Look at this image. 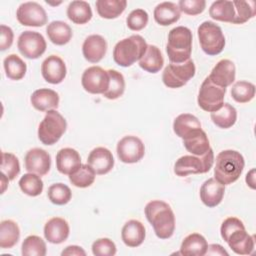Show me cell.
<instances>
[{
  "label": "cell",
  "mask_w": 256,
  "mask_h": 256,
  "mask_svg": "<svg viewBox=\"0 0 256 256\" xmlns=\"http://www.w3.org/2000/svg\"><path fill=\"white\" fill-rule=\"evenodd\" d=\"M221 237L238 255H250L254 250V236L246 232L243 222L236 217L225 219L220 228Z\"/></svg>",
  "instance_id": "1"
},
{
  "label": "cell",
  "mask_w": 256,
  "mask_h": 256,
  "mask_svg": "<svg viewBox=\"0 0 256 256\" xmlns=\"http://www.w3.org/2000/svg\"><path fill=\"white\" fill-rule=\"evenodd\" d=\"M145 215L160 239L170 238L175 230V215L164 201L152 200L145 206Z\"/></svg>",
  "instance_id": "2"
},
{
  "label": "cell",
  "mask_w": 256,
  "mask_h": 256,
  "mask_svg": "<svg viewBox=\"0 0 256 256\" xmlns=\"http://www.w3.org/2000/svg\"><path fill=\"white\" fill-rule=\"evenodd\" d=\"M245 166L243 156L235 150H223L217 156L214 167V178L223 185L234 183Z\"/></svg>",
  "instance_id": "3"
},
{
  "label": "cell",
  "mask_w": 256,
  "mask_h": 256,
  "mask_svg": "<svg viewBox=\"0 0 256 256\" xmlns=\"http://www.w3.org/2000/svg\"><path fill=\"white\" fill-rule=\"evenodd\" d=\"M192 32L185 26L170 30L166 52L171 63H183L190 59L192 52Z\"/></svg>",
  "instance_id": "4"
},
{
  "label": "cell",
  "mask_w": 256,
  "mask_h": 256,
  "mask_svg": "<svg viewBox=\"0 0 256 256\" xmlns=\"http://www.w3.org/2000/svg\"><path fill=\"white\" fill-rule=\"evenodd\" d=\"M147 43L140 35H131L122 39L113 49V59L122 67H129L139 61L147 49Z\"/></svg>",
  "instance_id": "5"
},
{
  "label": "cell",
  "mask_w": 256,
  "mask_h": 256,
  "mask_svg": "<svg viewBox=\"0 0 256 256\" xmlns=\"http://www.w3.org/2000/svg\"><path fill=\"white\" fill-rule=\"evenodd\" d=\"M67 128L65 118L56 110H49L38 127V138L44 145H53L62 137Z\"/></svg>",
  "instance_id": "6"
},
{
  "label": "cell",
  "mask_w": 256,
  "mask_h": 256,
  "mask_svg": "<svg viewBox=\"0 0 256 256\" xmlns=\"http://www.w3.org/2000/svg\"><path fill=\"white\" fill-rule=\"evenodd\" d=\"M200 46L210 56L220 54L225 47V37L220 26L212 21H204L197 30Z\"/></svg>",
  "instance_id": "7"
},
{
  "label": "cell",
  "mask_w": 256,
  "mask_h": 256,
  "mask_svg": "<svg viewBox=\"0 0 256 256\" xmlns=\"http://www.w3.org/2000/svg\"><path fill=\"white\" fill-rule=\"evenodd\" d=\"M214 164V153L210 148L201 156L184 155L174 165V173L177 176L185 177L190 174H203L208 172Z\"/></svg>",
  "instance_id": "8"
},
{
  "label": "cell",
  "mask_w": 256,
  "mask_h": 256,
  "mask_svg": "<svg viewBox=\"0 0 256 256\" xmlns=\"http://www.w3.org/2000/svg\"><path fill=\"white\" fill-rule=\"evenodd\" d=\"M196 72L195 64L192 59L183 63L168 64L162 73V81L168 88H180L184 86Z\"/></svg>",
  "instance_id": "9"
},
{
  "label": "cell",
  "mask_w": 256,
  "mask_h": 256,
  "mask_svg": "<svg viewBox=\"0 0 256 256\" xmlns=\"http://www.w3.org/2000/svg\"><path fill=\"white\" fill-rule=\"evenodd\" d=\"M225 94L226 88L215 85L208 77H206L199 89L197 98L198 105L206 112L211 113L217 111L224 104Z\"/></svg>",
  "instance_id": "10"
},
{
  "label": "cell",
  "mask_w": 256,
  "mask_h": 256,
  "mask_svg": "<svg viewBox=\"0 0 256 256\" xmlns=\"http://www.w3.org/2000/svg\"><path fill=\"white\" fill-rule=\"evenodd\" d=\"M19 52L28 59H37L46 51V41L42 34L35 31H24L17 41Z\"/></svg>",
  "instance_id": "11"
},
{
  "label": "cell",
  "mask_w": 256,
  "mask_h": 256,
  "mask_svg": "<svg viewBox=\"0 0 256 256\" xmlns=\"http://www.w3.org/2000/svg\"><path fill=\"white\" fill-rule=\"evenodd\" d=\"M117 156L123 163L132 164L140 161L145 154V146L140 138L128 135L124 136L117 144Z\"/></svg>",
  "instance_id": "12"
},
{
  "label": "cell",
  "mask_w": 256,
  "mask_h": 256,
  "mask_svg": "<svg viewBox=\"0 0 256 256\" xmlns=\"http://www.w3.org/2000/svg\"><path fill=\"white\" fill-rule=\"evenodd\" d=\"M81 84L88 93L103 94L109 87V74L99 66H91L83 72Z\"/></svg>",
  "instance_id": "13"
},
{
  "label": "cell",
  "mask_w": 256,
  "mask_h": 256,
  "mask_svg": "<svg viewBox=\"0 0 256 256\" xmlns=\"http://www.w3.org/2000/svg\"><path fill=\"white\" fill-rule=\"evenodd\" d=\"M18 22L23 26L41 27L47 24L48 17L45 9L37 2H24L16 12Z\"/></svg>",
  "instance_id": "14"
},
{
  "label": "cell",
  "mask_w": 256,
  "mask_h": 256,
  "mask_svg": "<svg viewBox=\"0 0 256 256\" xmlns=\"http://www.w3.org/2000/svg\"><path fill=\"white\" fill-rule=\"evenodd\" d=\"M25 169L30 173L39 176L46 175L51 167V157L49 153L41 148L30 149L24 158Z\"/></svg>",
  "instance_id": "15"
},
{
  "label": "cell",
  "mask_w": 256,
  "mask_h": 256,
  "mask_svg": "<svg viewBox=\"0 0 256 256\" xmlns=\"http://www.w3.org/2000/svg\"><path fill=\"white\" fill-rule=\"evenodd\" d=\"M67 69L64 61L56 55L48 56L41 65V74L44 80L51 84H59L66 77Z\"/></svg>",
  "instance_id": "16"
},
{
  "label": "cell",
  "mask_w": 256,
  "mask_h": 256,
  "mask_svg": "<svg viewBox=\"0 0 256 256\" xmlns=\"http://www.w3.org/2000/svg\"><path fill=\"white\" fill-rule=\"evenodd\" d=\"M235 76L236 68L234 63L229 59H222L213 67L208 78L215 85L227 88L234 82Z\"/></svg>",
  "instance_id": "17"
},
{
  "label": "cell",
  "mask_w": 256,
  "mask_h": 256,
  "mask_svg": "<svg viewBox=\"0 0 256 256\" xmlns=\"http://www.w3.org/2000/svg\"><path fill=\"white\" fill-rule=\"evenodd\" d=\"M87 164L95 171L96 174H107L114 166L112 152L105 147H96L89 153Z\"/></svg>",
  "instance_id": "18"
},
{
  "label": "cell",
  "mask_w": 256,
  "mask_h": 256,
  "mask_svg": "<svg viewBox=\"0 0 256 256\" xmlns=\"http://www.w3.org/2000/svg\"><path fill=\"white\" fill-rule=\"evenodd\" d=\"M107 51L106 40L98 34L88 36L82 45V53L84 58L91 63H98L103 59Z\"/></svg>",
  "instance_id": "19"
},
{
  "label": "cell",
  "mask_w": 256,
  "mask_h": 256,
  "mask_svg": "<svg viewBox=\"0 0 256 256\" xmlns=\"http://www.w3.org/2000/svg\"><path fill=\"white\" fill-rule=\"evenodd\" d=\"M224 193L225 185L218 182L215 178H209L200 188V199L204 205L213 208L221 203Z\"/></svg>",
  "instance_id": "20"
},
{
  "label": "cell",
  "mask_w": 256,
  "mask_h": 256,
  "mask_svg": "<svg viewBox=\"0 0 256 256\" xmlns=\"http://www.w3.org/2000/svg\"><path fill=\"white\" fill-rule=\"evenodd\" d=\"M70 228L68 222L60 217H53L44 226V236L52 244H60L67 240Z\"/></svg>",
  "instance_id": "21"
},
{
  "label": "cell",
  "mask_w": 256,
  "mask_h": 256,
  "mask_svg": "<svg viewBox=\"0 0 256 256\" xmlns=\"http://www.w3.org/2000/svg\"><path fill=\"white\" fill-rule=\"evenodd\" d=\"M81 166L79 153L72 148H62L56 154V168L64 175H71Z\"/></svg>",
  "instance_id": "22"
},
{
  "label": "cell",
  "mask_w": 256,
  "mask_h": 256,
  "mask_svg": "<svg viewBox=\"0 0 256 256\" xmlns=\"http://www.w3.org/2000/svg\"><path fill=\"white\" fill-rule=\"evenodd\" d=\"M32 106L38 111H49L56 109L59 105V95L56 91L48 88L35 90L30 98Z\"/></svg>",
  "instance_id": "23"
},
{
  "label": "cell",
  "mask_w": 256,
  "mask_h": 256,
  "mask_svg": "<svg viewBox=\"0 0 256 256\" xmlns=\"http://www.w3.org/2000/svg\"><path fill=\"white\" fill-rule=\"evenodd\" d=\"M145 227L138 220H129L126 222L121 231V238L124 244L134 248L140 246L145 239Z\"/></svg>",
  "instance_id": "24"
},
{
  "label": "cell",
  "mask_w": 256,
  "mask_h": 256,
  "mask_svg": "<svg viewBox=\"0 0 256 256\" xmlns=\"http://www.w3.org/2000/svg\"><path fill=\"white\" fill-rule=\"evenodd\" d=\"M154 19L162 26H169L176 23L181 16V11L176 3L161 2L154 9Z\"/></svg>",
  "instance_id": "25"
},
{
  "label": "cell",
  "mask_w": 256,
  "mask_h": 256,
  "mask_svg": "<svg viewBox=\"0 0 256 256\" xmlns=\"http://www.w3.org/2000/svg\"><path fill=\"white\" fill-rule=\"evenodd\" d=\"M185 149L192 155L201 156L210 149V143L205 131L198 129L183 139Z\"/></svg>",
  "instance_id": "26"
},
{
  "label": "cell",
  "mask_w": 256,
  "mask_h": 256,
  "mask_svg": "<svg viewBox=\"0 0 256 256\" xmlns=\"http://www.w3.org/2000/svg\"><path fill=\"white\" fill-rule=\"evenodd\" d=\"M208 243L199 233L189 234L184 238L180 247V254L184 256H203L206 254Z\"/></svg>",
  "instance_id": "27"
},
{
  "label": "cell",
  "mask_w": 256,
  "mask_h": 256,
  "mask_svg": "<svg viewBox=\"0 0 256 256\" xmlns=\"http://www.w3.org/2000/svg\"><path fill=\"white\" fill-rule=\"evenodd\" d=\"M201 129V123L199 119L189 113H183L178 115L173 122L174 133L184 139L188 135L192 134L194 131Z\"/></svg>",
  "instance_id": "28"
},
{
  "label": "cell",
  "mask_w": 256,
  "mask_h": 256,
  "mask_svg": "<svg viewBox=\"0 0 256 256\" xmlns=\"http://www.w3.org/2000/svg\"><path fill=\"white\" fill-rule=\"evenodd\" d=\"M164 64V58L160 49L155 45H147L146 52L139 60V66L149 73H157Z\"/></svg>",
  "instance_id": "29"
},
{
  "label": "cell",
  "mask_w": 256,
  "mask_h": 256,
  "mask_svg": "<svg viewBox=\"0 0 256 256\" xmlns=\"http://www.w3.org/2000/svg\"><path fill=\"white\" fill-rule=\"evenodd\" d=\"M46 33L49 40L55 45H65L72 38L71 27L63 21H52L46 28Z\"/></svg>",
  "instance_id": "30"
},
{
  "label": "cell",
  "mask_w": 256,
  "mask_h": 256,
  "mask_svg": "<svg viewBox=\"0 0 256 256\" xmlns=\"http://www.w3.org/2000/svg\"><path fill=\"white\" fill-rule=\"evenodd\" d=\"M67 17L75 24H86L92 18V9L88 2L75 0L67 7Z\"/></svg>",
  "instance_id": "31"
},
{
  "label": "cell",
  "mask_w": 256,
  "mask_h": 256,
  "mask_svg": "<svg viewBox=\"0 0 256 256\" xmlns=\"http://www.w3.org/2000/svg\"><path fill=\"white\" fill-rule=\"evenodd\" d=\"M20 229L16 222L4 220L0 224V247L10 249L19 241Z\"/></svg>",
  "instance_id": "32"
},
{
  "label": "cell",
  "mask_w": 256,
  "mask_h": 256,
  "mask_svg": "<svg viewBox=\"0 0 256 256\" xmlns=\"http://www.w3.org/2000/svg\"><path fill=\"white\" fill-rule=\"evenodd\" d=\"M96 10L100 17L105 19H114L120 16L126 6V0H97Z\"/></svg>",
  "instance_id": "33"
},
{
  "label": "cell",
  "mask_w": 256,
  "mask_h": 256,
  "mask_svg": "<svg viewBox=\"0 0 256 256\" xmlns=\"http://www.w3.org/2000/svg\"><path fill=\"white\" fill-rule=\"evenodd\" d=\"M212 122L222 129H228L232 127L237 120V111L229 103H224L220 109L211 112L210 114Z\"/></svg>",
  "instance_id": "34"
},
{
  "label": "cell",
  "mask_w": 256,
  "mask_h": 256,
  "mask_svg": "<svg viewBox=\"0 0 256 256\" xmlns=\"http://www.w3.org/2000/svg\"><path fill=\"white\" fill-rule=\"evenodd\" d=\"M209 15L214 20L232 23L235 16V10L232 1L218 0L213 2L209 8Z\"/></svg>",
  "instance_id": "35"
},
{
  "label": "cell",
  "mask_w": 256,
  "mask_h": 256,
  "mask_svg": "<svg viewBox=\"0 0 256 256\" xmlns=\"http://www.w3.org/2000/svg\"><path fill=\"white\" fill-rule=\"evenodd\" d=\"M3 66L6 76L11 80L22 79L27 71L26 63L16 54L8 55L3 61Z\"/></svg>",
  "instance_id": "36"
},
{
  "label": "cell",
  "mask_w": 256,
  "mask_h": 256,
  "mask_svg": "<svg viewBox=\"0 0 256 256\" xmlns=\"http://www.w3.org/2000/svg\"><path fill=\"white\" fill-rule=\"evenodd\" d=\"M43 181L41 176L35 173H26L19 180V187L28 196L36 197L43 191Z\"/></svg>",
  "instance_id": "37"
},
{
  "label": "cell",
  "mask_w": 256,
  "mask_h": 256,
  "mask_svg": "<svg viewBox=\"0 0 256 256\" xmlns=\"http://www.w3.org/2000/svg\"><path fill=\"white\" fill-rule=\"evenodd\" d=\"M109 74V87L103 93V96L110 100H115L121 97L125 91V80L123 75L113 69L107 70Z\"/></svg>",
  "instance_id": "38"
},
{
  "label": "cell",
  "mask_w": 256,
  "mask_h": 256,
  "mask_svg": "<svg viewBox=\"0 0 256 256\" xmlns=\"http://www.w3.org/2000/svg\"><path fill=\"white\" fill-rule=\"evenodd\" d=\"M235 16L232 24H243L249 19L253 18L256 13V3L255 1H232Z\"/></svg>",
  "instance_id": "39"
},
{
  "label": "cell",
  "mask_w": 256,
  "mask_h": 256,
  "mask_svg": "<svg viewBox=\"0 0 256 256\" xmlns=\"http://www.w3.org/2000/svg\"><path fill=\"white\" fill-rule=\"evenodd\" d=\"M95 175V171L88 164H81L74 173L69 175V180L75 187L86 188L93 184Z\"/></svg>",
  "instance_id": "40"
},
{
  "label": "cell",
  "mask_w": 256,
  "mask_h": 256,
  "mask_svg": "<svg viewBox=\"0 0 256 256\" xmlns=\"http://www.w3.org/2000/svg\"><path fill=\"white\" fill-rule=\"evenodd\" d=\"M21 252L23 256H45L47 252L46 243L41 237L30 235L24 239Z\"/></svg>",
  "instance_id": "41"
},
{
  "label": "cell",
  "mask_w": 256,
  "mask_h": 256,
  "mask_svg": "<svg viewBox=\"0 0 256 256\" xmlns=\"http://www.w3.org/2000/svg\"><path fill=\"white\" fill-rule=\"evenodd\" d=\"M231 96L238 103L250 102L255 96V85L248 81H238L232 86Z\"/></svg>",
  "instance_id": "42"
},
{
  "label": "cell",
  "mask_w": 256,
  "mask_h": 256,
  "mask_svg": "<svg viewBox=\"0 0 256 256\" xmlns=\"http://www.w3.org/2000/svg\"><path fill=\"white\" fill-rule=\"evenodd\" d=\"M47 196L53 204L65 205L71 200L72 192L67 185L63 183H55L48 188Z\"/></svg>",
  "instance_id": "43"
},
{
  "label": "cell",
  "mask_w": 256,
  "mask_h": 256,
  "mask_svg": "<svg viewBox=\"0 0 256 256\" xmlns=\"http://www.w3.org/2000/svg\"><path fill=\"white\" fill-rule=\"evenodd\" d=\"M1 171L10 181L14 180L20 173V163L18 158L12 153L2 152Z\"/></svg>",
  "instance_id": "44"
},
{
  "label": "cell",
  "mask_w": 256,
  "mask_h": 256,
  "mask_svg": "<svg viewBox=\"0 0 256 256\" xmlns=\"http://www.w3.org/2000/svg\"><path fill=\"white\" fill-rule=\"evenodd\" d=\"M149 16L148 13L144 9H135L130 12L126 19L127 26L132 31H140L142 30L148 23Z\"/></svg>",
  "instance_id": "45"
},
{
  "label": "cell",
  "mask_w": 256,
  "mask_h": 256,
  "mask_svg": "<svg viewBox=\"0 0 256 256\" xmlns=\"http://www.w3.org/2000/svg\"><path fill=\"white\" fill-rule=\"evenodd\" d=\"M92 253L96 256H113L116 254V245L109 238H100L93 242Z\"/></svg>",
  "instance_id": "46"
},
{
  "label": "cell",
  "mask_w": 256,
  "mask_h": 256,
  "mask_svg": "<svg viewBox=\"0 0 256 256\" xmlns=\"http://www.w3.org/2000/svg\"><path fill=\"white\" fill-rule=\"evenodd\" d=\"M178 7L181 12L188 15H198L202 13L206 7V1L204 0H180Z\"/></svg>",
  "instance_id": "47"
},
{
  "label": "cell",
  "mask_w": 256,
  "mask_h": 256,
  "mask_svg": "<svg viewBox=\"0 0 256 256\" xmlns=\"http://www.w3.org/2000/svg\"><path fill=\"white\" fill-rule=\"evenodd\" d=\"M0 33H1V37H0V50L4 51L8 48L11 47L12 43H13V31L9 26H6L4 24H2L0 26Z\"/></svg>",
  "instance_id": "48"
},
{
  "label": "cell",
  "mask_w": 256,
  "mask_h": 256,
  "mask_svg": "<svg viewBox=\"0 0 256 256\" xmlns=\"http://www.w3.org/2000/svg\"><path fill=\"white\" fill-rule=\"evenodd\" d=\"M62 256H71V255H76V256H85L86 252L84 251V249L80 246L77 245H70L67 246L62 252H61Z\"/></svg>",
  "instance_id": "49"
},
{
  "label": "cell",
  "mask_w": 256,
  "mask_h": 256,
  "mask_svg": "<svg viewBox=\"0 0 256 256\" xmlns=\"http://www.w3.org/2000/svg\"><path fill=\"white\" fill-rule=\"evenodd\" d=\"M206 254L207 255H226V256H228V252L219 244L208 245Z\"/></svg>",
  "instance_id": "50"
},
{
  "label": "cell",
  "mask_w": 256,
  "mask_h": 256,
  "mask_svg": "<svg viewBox=\"0 0 256 256\" xmlns=\"http://www.w3.org/2000/svg\"><path fill=\"white\" fill-rule=\"evenodd\" d=\"M254 174H255V169H251L249 171V173H247V175H246V183L252 189H255V176H254Z\"/></svg>",
  "instance_id": "51"
},
{
  "label": "cell",
  "mask_w": 256,
  "mask_h": 256,
  "mask_svg": "<svg viewBox=\"0 0 256 256\" xmlns=\"http://www.w3.org/2000/svg\"><path fill=\"white\" fill-rule=\"evenodd\" d=\"M10 180L2 173V177H1V184H2V192L1 193H4V191H5V189H6V186H7V184H8V182H9Z\"/></svg>",
  "instance_id": "52"
}]
</instances>
